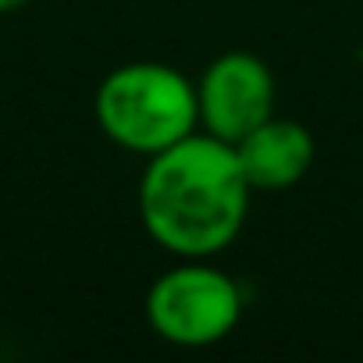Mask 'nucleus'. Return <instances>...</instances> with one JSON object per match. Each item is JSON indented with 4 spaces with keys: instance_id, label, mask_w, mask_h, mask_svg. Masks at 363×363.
I'll return each instance as SVG.
<instances>
[{
    "instance_id": "obj_2",
    "label": "nucleus",
    "mask_w": 363,
    "mask_h": 363,
    "mask_svg": "<svg viewBox=\"0 0 363 363\" xmlns=\"http://www.w3.org/2000/svg\"><path fill=\"white\" fill-rule=\"evenodd\" d=\"M93 114L114 146L153 157L200 128L196 82L160 61H128L96 86Z\"/></svg>"
},
{
    "instance_id": "obj_5",
    "label": "nucleus",
    "mask_w": 363,
    "mask_h": 363,
    "mask_svg": "<svg viewBox=\"0 0 363 363\" xmlns=\"http://www.w3.org/2000/svg\"><path fill=\"white\" fill-rule=\"evenodd\" d=\"M235 157L253 193H281L306 178V171L313 167L317 146L303 121L271 114L267 121H260L250 135L235 143Z\"/></svg>"
},
{
    "instance_id": "obj_1",
    "label": "nucleus",
    "mask_w": 363,
    "mask_h": 363,
    "mask_svg": "<svg viewBox=\"0 0 363 363\" xmlns=\"http://www.w3.org/2000/svg\"><path fill=\"white\" fill-rule=\"evenodd\" d=\"M253 186L242 174L235 146L193 132L150 157L139 178V221L171 257H218L250 218Z\"/></svg>"
},
{
    "instance_id": "obj_4",
    "label": "nucleus",
    "mask_w": 363,
    "mask_h": 363,
    "mask_svg": "<svg viewBox=\"0 0 363 363\" xmlns=\"http://www.w3.org/2000/svg\"><path fill=\"white\" fill-rule=\"evenodd\" d=\"M274 104H278L274 75L250 50L218 54L196 79L200 128L232 146L242 135H250L260 121H267L274 114Z\"/></svg>"
},
{
    "instance_id": "obj_6",
    "label": "nucleus",
    "mask_w": 363,
    "mask_h": 363,
    "mask_svg": "<svg viewBox=\"0 0 363 363\" xmlns=\"http://www.w3.org/2000/svg\"><path fill=\"white\" fill-rule=\"evenodd\" d=\"M22 4H29V0H0V11H18Z\"/></svg>"
},
{
    "instance_id": "obj_3",
    "label": "nucleus",
    "mask_w": 363,
    "mask_h": 363,
    "mask_svg": "<svg viewBox=\"0 0 363 363\" xmlns=\"http://www.w3.org/2000/svg\"><path fill=\"white\" fill-rule=\"evenodd\" d=\"M146 320L157 338L178 349H207L242 320L239 281L214 267L211 257H178L146 292Z\"/></svg>"
}]
</instances>
